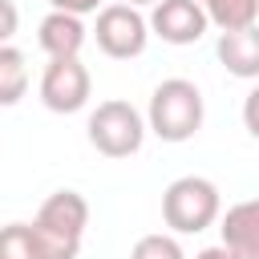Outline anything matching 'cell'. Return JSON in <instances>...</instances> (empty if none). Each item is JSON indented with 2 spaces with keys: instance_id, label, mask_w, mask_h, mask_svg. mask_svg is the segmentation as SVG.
I'll list each match as a JSON object with an SVG mask.
<instances>
[{
  "instance_id": "6da1fadb",
  "label": "cell",
  "mask_w": 259,
  "mask_h": 259,
  "mask_svg": "<svg viewBox=\"0 0 259 259\" xmlns=\"http://www.w3.org/2000/svg\"><path fill=\"white\" fill-rule=\"evenodd\" d=\"M85 227H89V202L77 190H53L32 219V235L45 259H77Z\"/></svg>"
},
{
  "instance_id": "7a4b0ae2",
  "label": "cell",
  "mask_w": 259,
  "mask_h": 259,
  "mask_svg": "<svg viewBox=\"0 0 259 259\" xmlns=\"http://www.w3.org/2000/svg\"><path fill=\"white\" fill-rule=\"evenodd\" d=\"M202 89L186 77H166L154 93H150V109H146V130L158 134L162 142H190L202 130Z\"/></svg>"
},
{
  "instance_id": "3957f363",
  "label": "cell",
  "mask_w": 259,
  "mask_h": 259,
  "mask_svg": "<svg viewBox=\"0 0 259 259\" xmlns=\"http://www.w3.org/2000/svg\"><path fill=\"white\" fill-rule=\"evenodd\" d=\"M223 210V198H219V186L202 174H182L166 186L162 194V219L174 235H198L206 231Z\"/></svg>"
},
{
  "instance_id": "277c9868",
  "label": "cell",
  "mask_w": 259,
  "mask_h": 259,
  "mask_svg": "<svg viewBox=\"0 0 259 259\" xmlns=\"http://www.w3.org/2000/svg\"><path fill=\"white\" fill-rule=\"evenodd\" d=\"M85 130H89V146L97 154H105V158H130L146 142V117L130 101H121V97L101 101L89 113V125Z\"/></svg>"
},
{
  "instance_id": "5b68a950",
  "label": "cell",
  "mask_w": 259,
  "mask_h": 259,
  "mask_svg": "<svg viewBox=\"0 0 259 259\" xmlns=\"http://www.w3.org/2000/svg\"><path fill=\"white\" fill-rule=\"evenodd\" d=\"M93 40L105 57L113 61H130V57H142L146 53V40H150V28H146V16L130 4H101L97 8V24H93Z\"/></svg>"
},
{
  "instance_id": "8992f818",
  "label": "cell",
  "mask_w": 259,
  "mask_h": 259,
  "mask_svg": "<svg viewBox=\"0 0 259 259\" xmlns=\"http://www.w3.org/2000/svg\"><path fill=\"white\" fill-rule=\"evenodd\" d=\"M93 93V77L81 65V57H49L45 73H40V101L53 113H77L89 105Z\"/></svg>"
},
{
  "instance_id": "52a82bcc",
  "label": "cell",
  "mask_w": 259,
  "mask_h": 259,
  "mask_svg": "<svg viewBox=\"0 0 259 259\" xmlns=\"http://www.w3.org/2000/svg\"><path fill=\"white\" fill-rule=\"evenodd\" d=\"M146 28L154 36H162L166 45H198L210 24L194 0H158V4H150Z\"/></svg>"
},
{
  "instance_id": "ba28073f",
  "label": "cell",
  "mask_w": 259,
  "mask_h": 259,
  "mask_svg": "<svg viewBox=\"0 0 259 259\" xmlns=\"http://www.w3.org/2000/svg\"><path fill=\"white\" fill-rule=\"evenodd\" d=\"M223 247L235 251L239 259H259V202L243 198L235 206H227L223 214Z\"/></svg>"
},
{
  "instance_id": "9c48e42d",
  "label": "cell",
  "mask_w": 259,
  "mask_h": 259,
  "mask_svg": "<svg viewBox=\"0 0 259 259\" xmlns=\"http://www.w3.org/2000/svg\"><path fill=\"white\" fill-rule=\"evenodd\" d=\"M214 53H219V61L227 65L231 77H243V81H255L259 77V32L255 28L219 32Z\"/></svg>"
},
{
  "instance_id": "30bf717a",
  "label": "cell",
  "mask_w": 259,
  "mask_h": 259,
  "mask_svg": "<svg viewBox=\"0 0 259 259\" xmlns=\"http://www.w3.org/2000/svg\"><path fill=\"white\" fill-rule=\"evenodd\" d=\"M85 24L81 16H69V12H49L40 24H36V45L49 53V57H77L81 45H85Z\"/></svg>"
},
{
  "instance_id": "8fae6325",
  "label": "cell",
  "mask_w": 259,
  "mask_h": 259,
  "mask_svg": "<svg viewBox=\"0 0 259 259\" xmlns=\"http://www.w3.org/2000/svg\"><path fill=\"white\" fill-rule=\"evenodd\" d=\"M206 16V24H214L219 32H235V28H255L259 20V0H194Z\"/></svg>"
},
{
  "instance_id": "7c38bea8",
  "label": "cell",
  "mask_w": 259,
  "mask_h": 259,
  "mask_svg": "<svg viewBox=\"0 0 259 259\" xmlns=\"http://www.w3.org/2000/svg\"><path fill=\"white\" fill-rule=\"evenodd\" d=\"M28 93V65L16 45H0V109L16 105Z\"/></svg>"
},
{
  "instance_id": "4fadbf2b",
  "label": "cell",
  "mask_w": 259,
  "mask_h": 259,
  "mask_svg": "<svg viewBox=\"0 0 259 259\" xmlns=\"http://www.w3.org/2000/svg\"><path fill=\"white\" fill-rule=\"evenodd\" d=\"M0 259H45L40 243L32 235V223H8V227H0Z\"/></svg>"
},
{
  "instance_id": "5bb4252c",
  "label": "cell",
  "mask_w": 259,
  "mask_h": 259,
  "mask_svg": "<svg viewBox=\"0 0 259 259\" xmlns=\"http://www.w3.org/2000/svg\"><path fill=\"white\" fill-rule=\"evenodd\" d=\"M130 259H186V251H182V243H178L174 235L154 231V235H142V239L134 243Z\"/></svg>"
},
{
  "instance_id": "9a60e30c",
  "label": "cell",
  "mask_w": 259,
  "mask_h": 259,
  "mask_svg": "<svg viewBox=\"0 0 259 259\" xmlns=\"http://www.w3.org/2000/svg\"><path fill=\"white\" fill-rule=\"evenodd\" d=\"M16 24H20V12L12 0H0V45H12L16 36Z\"/></svg>"
},
{
  "instance_id": "2e32d148",
  "label": "cell",
  "mask_w": 259,
  "mask_h": 259,
  "mask_svg": "<svg viewBox=\"0 0 259 259\" xmlns=\"http://www.w3.org/2000/svg\"><path fill=\"white\" fill-rule=\"evenodd\" d=\"M53 12H69V16H85V12H97L101 0H49Z\"/></svg>"
},
{
  "instance_id": "e0dca14e",
  "label": "cell",
  "mask_w": 259,
  "mask_h": 259,
  "mask_svg": "<svg viewBox=\"0 0 259 259\" xmlns=\"http://www.w3.org/2000/svg\"><path fill=\"white\" fill-rule=\"evenodd\" d=\"M194 259H239V255H235V251H227V247L219 243V247H202Z\"/></svg>"
},
{
  "instance_id": "ac0fdd59",
  "label": "cell",
  "mask_w": 259,
  "mask_h": 259,
  "mask_svg": "<svg viewBox=\"0 0 259 259\" xmlns=\"http://www.w3.org/2000/svg\"><path fill=\"white\" fill-rule=\"evenodd\" d=\"M117 4H130V8H142V4H158V0H117Z\"/></svg>"
}]
</instances>
